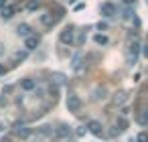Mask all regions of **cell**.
<instances>
[{"label":"cell","instance_id":"obj_16","mask_svg":"<svg viewBox=\"0 0 148 142\" xmlns=\"http://www.w3.org/2000/svg\"><path fill=\"white\" fill-rule=\"evenodd\" d=\"M136 142H148V134L146 132H140L138 138H136Z\"/></svg>","mask_w":148,"mask_h":142},{"label":"cell","instance_id":"obj_13","mask_svg":"<svg viewBox=\"0 0 148 142\" xmlns=\"http://www.w3.org/2000/svg\"><path fill=\"white\" fill-rule=\"evenodd\" d=\"M93 41H95L97 45H108V43H110V39H108L106 35H95V37H93Z\"/></svg>","mask_w":148,"mask_h":142},{"label":"cell","instance_id":"obj_3","mask_svg":"<svg viewBox=\"0 0 148 142\" xmlns=\"http://www.w3.org/2000/svg\"><path fill=\"white\" fill-rule=\"evenodd\" d=\"M73 35H75V31H73L71 27H67L65 31H61L59 39H61V43H63V45H71V43H73Z\"/></svg>","mask_w":148,"mask_h":142},{"label":"cell","instance_id":"obj_14","mask_svg":"<svg viewBox=\"0 0 148 142\" xmlns=\"http://www.w3.org/2000/svg\"><path fill=\"white\" fill-rule=\"evenodd\" d=\"M25 59H27V51H18L12 61H14V63H21V61H25Z\"/></svg>","mask_w":148,"mask_h":142},{"label":"cell","instance_id":"obj_23","mask_svg":"<svg viewBox=\"0 0 148 142\" xmlns=\"http://www.w3.org/2000/svg\"><path fill=\"white\" fill-rule=\"evenodd\" d=\"M4 71H6V69H4V65L0 63V75H4Z\"/></svg>","mask_w":148,"mask_h":142},{"label":"cell","instance_id":"obj_1","mask_svg":"<svg viewBox=\"0 0 148 142\" xmlns=\"http://www.w3.org/2000/svg\"><path fill=\"white\" fill-rule=\"evenodd\" d=\"M67 110L73 112V114H77V112L81 110V99H79V95H75V93L67 95Z\"/></svg>","mask_w":148,"mask_h":142},{"label":"cell","instance_id":"obj_24","mask_svg":"<svg viewBox=\"0 0 148 142\" xmlns=\"http://www.w3.org/2000/svg\"><path fill=\"white\" fill-rule=\"evenodd\" d=\"M142 51H144V57H148V45H146V47H144Z\"/></svg>","mask_w":148,"mask_h":142},{"label":"cell","instance_id":"obj_7","mask_svg":"<svg viewBox=\"0 0 148 142\" xmlns=\"http://www.w3.org/2000/svg\"><path fill=\"white\" fill-rule=\"evenodd\" d=\"M14 12H16V8L14 6H10V4H6V6H2V8H0V16H2V19H12L14 16Z\"/></svg>","mask_w":148,"mask_h":142},{"label":"cell","instance_id":"obj_18","mask_svg":"<svg viewBox=\"0 0 148 142\" xmlns=\"http://www.w3.org/2000/svg\"><path fill=\"white\" fill-rule=\"evenodd\" d=\"M53 79H55L57 83H65V75H61V73H55V75H53Z\"/></svg>","mask_w":148,"mask_h":142},{"label":"cell","instance_id":"obj_21","mask_svg":"<svg viewBox=\"0 0 148 142\" xmlns=\"http://www.w3.org/2000/svg\"><path fill=\"white\" fill-rule=\"evenodd\" d=\"M75 134H77V136H83V134H85V128H83V126H77Z\"/></svg>","mask_w":148,"mask_h":142},{"label":"cell","instance_id":"obj_25","mask_svg":"<svg viewBox=\"0 0 148 142\" xmlns=\"http://www.w3.org/2000/svg\"><path fill=\"white\" fill-rule=\"evenodd\" d=\"M2 6H6V0H0V8H2Z\"/></svg>","mask_w":148,"mask_h":142},{"label":"cell","instance_id":"obj_5","mask_svg":"<svg viewBox=\"0 0 148 142\" xmlns=\"http://www.w3.org/2000/svg\"><path fill=\"white\" fill-rule=\"evenodd\" d=\"M37 45H39V37H37V35H29V37L25 39V47H27V51H35Z\"/></svg>","mask_w":148,"mask_h":142},{"label":"cell","instance_id":"obj_6","mask_svg":"<svg viewBox=\"0 0 148 142\" xmlns=\"http://www.w3.org/2000/svg\"><path fill=\"white\" fill-rule=\"evenodd\" d=\"M87 128H89V132L95 134V136H101V134H103V126H101L97 120H91V122L87 124Z\"/></svg>","mask_w":148,"mask_h":142},{"label":"cell","instance_id":"obj_19","mask_svg":"<svg viewBox=\"0 0 148 142\" xmlns=\"http://www.w3.org/2000/svg\"><path fill=\"white\" fill-rule=\"evenodd\" d=\"M118 126H120V128H118V130H120V132H122V130H126V126H128V122H126V120H124V118H120V120H118Z\"/></svg>","mask_w":148,"mask_h":142},{"label":"cell","instance_id":"obj_4","mask_svg":"<svg viewBox=\"0 0 148 142\" xmlns=\"http://www.w3.org/2000/svg\"><path fill=\"white\" fill-rule=\"evenodd\" d=\"M99 12H101V16L110 19V16H114V14H116V6H114L112 2H103V4L99 6Z\"/></svg>","mask_w":148,"mask_h":142},{"label":"cell","instance_id":"obj_2","mask_svg":"<svg viewBox=\"0 0 148 142\" xmlns=\"http://www.w3.org/2000/svg\"><path fill=\"white\" fill-rule=\"evenodd\" d=\"M12 132L18 136V138H31V134H33V130L31 128H27V126H23V124H14V128H12Z\"/></svg>","mask_w":148,"mask_h":142},{"label":"cell","instance_id":"obj_17","mask_svg":"<svg viewBox=\"0 0 148 142\" xmlns=\"http://www.w3.org/2000/svg\"><path fill=\"white\" fill-rule=\"evenodd\" d=\"M79 61H81V55H75V57H73V63H71L73 69H79Z\"/></svg>","mask_w":148,"mask_h":142},{"label":"cell","instance_id":"obj_15","mask_svg":"<svg viewBox=\"0 0 148 142\" xmlns=\"http://www.w3.org/2000/svg\"><path fill=\"white\" fill-rule=\"evenodd\" d=\"M27 8L29 10H39L41 8V2H39V0H31V2L27 4Z\"/></svg>","mask_w":148,"mask_h":142},{"label":"cell","instance_id":"obj_12","mask_svg":"<svg viewBox=\"0 0 148 142\" xmlns=\"http://www.w3.org/2000/svg\"><path fill=\"white\" fill-rule=\"evenodd\" d=\"M41 23H43L45 27H53V25H55L57 21H55V19H53L51 14H43V16H41Z\"/></svg>","mask_w":148,"mask_h":142},{"label":"cell","instance_id":"obj_10","mask_svg":"<svg viewBox=\"0 0 148 142\" xmlns=\"http://www.w3.org/2000/svg\"><path fill=\"white\" fill-rule=\"evenodd\" d=\"M16 35H18V37H25V39H27V37L31 35V27H29L27 23L18 25V29H16Z\"/></svg>","mask_w":148,"mask_h":142},{"label":"cell","instance_id":"obj_27","mask_svg":"<svg viewBox=\"0 0 148 142\" xmlns=\"http://www.w3.org/2000/svg\"><path fill=\"white\" fill-rule=\"evenodd\" d=\"M2 130H4V126H2V122H0V132H2Z\"/></svg>","mask_w":148,"mask_h":142},{"label":"cell","instance_id":"obj_8","mask_svg":"<svg viewBox=\"0 0 148 142\" xmlns=\"http://www.w3.org/2000/svg\"><path fill=\"white\" fill-rule=\"evenodd\" d=\"M53 134H55L57 138H65V136H69V134H71V128H69L67 124H61L57 130H53Z\"/></svg>","mask_w":148,"mask_h":142},{"label":"cell","instance_id":"obj_11","mask_svg":"<svg viewBox=\"0 0 148 142\" xmlns=\"http://www.w3.org/2000/svg\"><path fill=\"white\" fill-rule=\"evenodd\" d=\"M138 122H140L142 126H146V124H148V106H146V108L138 114Z\"/></svg>","mask_w":148,"mask_h":142},{"label":"cell","instance_id":"obj_9","mask_svg":"<svg viewBox=\"0 0 148 142\" xmlns=\"http://www.w3.org/2000/svg\"><path fill=\"white\" fill-rule=\"evenodd\" d=\"M21 87H23L25 91H33V89L37 87V81H35V79H29V77H27V79H23V81H21Z\"/></svg>","mask_w":148,"mask_h":142},{"label":"cell","instance_id":"obj_26","mask_svg":"<svg viewBox=\"0 0 148 142\" xmlns=\"http://www.w3.org/2000/svg\"><path fill=\"white\" fill-rule=\"evenodd\" d=\"M4 51H6V49H4V45H0V55H2Z\"/></svg>","mask_w":148,"mask_h":142},{"label":"cell","instance_id":"obj_22","mask_svg":"<svg viewBox=\"0 0 148 142\" xmlns=\"http://www.w3.org/2000/svg\"><path fill=\"white\" fill-rule=\"evenodd\" d=\"M124 4H126V6H134V4H136V0H124Z\"/></svg>","mask_w":148,"mask_h":142},{"label":"cell","instance_id":"obj_20","mask_svg":"<svg viewBox=\"0 0 148 142\" xmlns=\"http://www.w3.org/2000/svg\"><path fill=\"white\" fill-rule=\"evenodd\" d=\"M122 19H124V21H128V19H132V10H128V8H126V10L122 12Z\"/></svg>","mask_w":148,"mask_h":142}]
</instances>
